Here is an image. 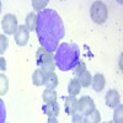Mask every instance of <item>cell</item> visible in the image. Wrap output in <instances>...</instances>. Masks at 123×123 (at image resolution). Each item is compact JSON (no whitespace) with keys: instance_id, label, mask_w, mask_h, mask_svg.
Wrapping results in <instances>:
<instances>
[{"instance_id":"cell-17","label":"cell","mask_w":123,"mask_h":123,"mask_svg":"<svg viewBox=\"0 0 123 123\" xmlns=\"http://www.w3.org/2000/svg\"><path fill=\"white\" fill-rule=\"evenodd\" d=\"M43 78H44V73L39 68L36 69L32 74V83L35 86H42L43 85Z\"/></svg>"},{"instance_id":"cell-14","label":"cell","mask_w":123,"mask_h":123,"mask_svg":"<svg viewBox=\"0 0 123 123\" xmlns=\"http://www.w3.org/2000/svg\"><path fill=\"white\" fill-rule=\"evenodd\" d=\"M80 90H81V86L79 84V80L76 78L71 79L69 81V85H68V92L70 96H76L78 94H80Z\"/></svg>"},{"instance_id":"cell-26","label":"cell","mask_w":123,"mask_h":123,"mask_svg":"<svg viewBox=\"0 0 123 123\" xmlns=\"http://www.w3.org/2000/svg\"><path fill=\"white\" fill-rule=\"evenodd\" d=\"M71 123H84V117L79 113H74L71 116Z\"/></svg>"},{"instance_id":"cell-8","label":"cell","mask_w":123,"mask_h":123,"mask_svg":"<svg viewBox=\"0 0 123 123\" xmlns=\"http://www.w3.org/2000/svg\"><path fill=\"white\" fill-rule=\"evenodd\" d=\"M42 111L43 113L47 115L48 117H58L59 116V104L57 101H53V102H47V104L43 105L42 107Z\"/></svg>"},{"instance_id":"cell-3","label":"cell","mask_w":123,"mask_h":123,"mask_svg":"<svg viewBox=\"0 0 123 123\" xmlns=\"http://www.w3.org/2000/svg\"><path fill=\"white\" fill-rule=\"evenodd\" d=\"M90 16L95 24L102 25L108 17V9L104 1H94L90 7Z\"/></svg>"},{"instance_id":"cell-29","label":"cell","mask_w":123,"mask_h":123,"mask_svg":"<svg viewBox=\"0 0 123 123\" xmlns=\"http://www.w3.org/2000/svg\"><path fill=\"white\" fill-rule=\"evenodd\" d=\"M0 11H1V1H0Z\"/></svg>"},{"instance_id":"cell-15","label":"cell","mask_w":123,"mask_h":123,"mask_svg":"<svg viewBox=\"0 0 123 123\" xmlns=\"http://www.w3.org/2000/svg\"><path fill=\"white\" fill-rule=\"evenodd\" d=\"M79 80V84L81 87H89L91 85V80H92V75L90 74V71H84L79 78H76Z\"/></svg>"},{"instance_id":"cell-23","label":"cell","mask_w":123,"mask_h":123,"mask_svg":"<svg viewBox=\"0 0 123 123\" xmlns=\"http://www.w3.org/2000/svg\"><path fill=\"white\" fill-rule=\"evenodd\" d=\"M54 69H55L54 60H52V62H47V63H44V64L41 65V70H42L43 73H53Z\"/></svg>"},{"instance_id":"cell-18","label":"cell","mask_w":123,"mask_h":123,"mask_svg":"<svg viewBox=\"0 0 123 123\" xmlns=\"http://www.w3.org/2000/svg\"><path fill=\"white\" fill-rule=\"evenodd\" d=\"M100 122H101V115L98 110H94L84 118V123H100Z\"/></svg>"},{"instance_id":"cell-1","label":"cell","mask_w":123,"mask_h":123,"mask_svg":"<svg viewBox=\"0 0 123 123\" xmlns=\"http://www.w3.org/2000/svg\"><path fill=\"white\" fill-rule=\"evenodd\" d=\"M36 33L42 48L49 53H54L59 42L65 36V27L60 15L52 9H44L37 14Z\"/></svg>"},{"instance_id":"cell-22","label":"cell","mask_w":123,"mask_h":123,"mask_svg":"<svg viewBox=\"0 0 123 123\" xmlns=\"http://www.w3.org/2000/svg\"><path fill=\"white\" fill-rule=\"evenodd\" d=\"M47 4H48V0H33L32 1V6L35 9V11H38V12L44 10Z\"/></svg>"},{"instance_id":"cell-11","label":"cell","mask_w":123,"mask_h":123,"mask_svg":"<svg viewBox=\"0 0 123 123\" xmlns=\"http://www.w3.org/2000/svg\"><path fill=\"white\" fill-rule=\"evenodd\" d=\"M58 76L57 74L53 73H44V78H43V85L46 86V89H50L54 90L58 86Z\"/></svg>"},{"instance_id":"cell-20","label":"cell","mask_w":123,"mask_h":123,"mask_svg":"<svg viewBox=\"0 0 123 123\" xmlns=\"http://www.w3.org/2000/svg\"><path fill=\"white\" fill-rule=\"evenodd\" d=\"M113 123H123V106L118 105L113 112Z\"/></svg>"},{"instance_id":"cell-2","label":"cell","mask_w":123,"mask_h":123,"mask_svg":"<svg viewBox=\"0 0 123 123\" xmlns=\"http://www.w3.org/2000/svg\"><path fill=\"white\" fill-rule=\"evenodd\" d=\"M55 68L62 71L73 70L80 60V50L75 43H60L53 54Z\"/></svg>"},{"instance_id":"cell-27","label":"cell","mask_w":123,"mask_h":123,"mask_svg":"<svg viewBox=\"0 0 123 123\" xmlns=\"http://www.w3.org/2000/svg\"><path fill=\"white\" fill-rule=\"evenodd\" d=\"M6 69H7V67H6V60H5V58H3L1 55H0V70L5 71Z\"/></svg>"},{"instance_id":"cell-10","label":"cell","mask_w":123,"mask_h":123,"mask_svg":"<svg viewBox=\"0 0 123 123\" xmlns=\"http://www.w3.org/2000/svg\"><path fill=\"white\" fill-rule=\"evenodd\" d=\"M64 107L67 115L73 116L76 113V107H78V98L75 96H67L64 98Z\"/></svg>"},{"instance_id":"cell-21","label":"cell","mask_w":123,"mask_h":123,"mask_svg":"<svg viewBox=\"0 0 123 123\" xmlns=\"http://www.w3.org/2000/svg\"><path fill=\"white\" fill-rule=\"evenodd\" d=\"M84 71H86V64L84 63L83 60H79V63L76 64V67L73 69V74L75 75V78H79Z\"/></svg>"},{"instance_id":"cell-6","label":"cell","mask_w":123,"mask_h":123,"mask_svg":"<svg viewBox=\"0 0 123 123\" xmlns=\"http://www.w3.org/2000/svg\"><path fill=\"white\" fill-rule=\"evenodd\" d=\"M14 37H15L16 44L20 46V47H24V46H26L27 42H28L30 31L27 30V27H26L25 25H20L18 28H17V31H16L15 35H14Z\"/></svg>"},{"instance_id":"cell-7","label":"cell","mask_w":123,"mask_h":123,"mask_svg":"<svg viewBox=\"0 0 123 123\" xmlns=\"http://www.w3.org/2000/svg\"><path fill=\"white\" fill-rule=\"evenodd\" d=\"M106 105L110 108H116L118 105H121V95L117 90H108L106 94Z\"/></svg>"},{"instance_id":"cell-28","label":"cell","mask_w":123,"mask_h":123,"mask_svg":"<svg viewBox=\"0 0 123 123\" xmlns=\"http://www.w3.org/2000/svg\"><path fill=\"white\" fill-rule=\"evenodd\" d=\"M47 123H58L57 117H49V119H48V122H47Z\"/></svg>"},{"instance_id":"cell-25","label":"cell","mask_w":123,"mask_h":123,"mask_svg":"<svg viewBox=\"0 0 123 123\" xmlns=\"http://www.w3.org/2000/svg\"><path fill=\"white\" fill-rule=\"evenodd\" d=\"M0 123H6V108L1 98H0Z\"/></svg>"},{"instance_id":"cell-13","label":"cell","mask_w":123,"mask_h":123,"mask_svg":"<svg viewBox=\"0 0 123 123\" xmlns=\"http://www.w3.org/2000/svg\"><path fill=\"white\" fill-rule=\"evenodd\" d=\"M37 20H38V16L36 12H28L27 16H26V20H25V26L27 27V30L30 31H36V27H37Z\"/></svg>"},{"instance_id":"cell-4","label":"cell","mask_w":123,"mask_h":123,"mask_svg":"<svg viewBox=\"0 0 123 123\" xmlns=\"http://www.w3.org/2000/svg\"><path fill=\"white\" fill-rule=\"evenodd\" d=\"M94 110H96L95 107V102L90 96H81L78 101V107H76V113L81 115L83 117L87 116L89 113H91Z\"/></svg>"},{"instance_id":"cell-5","label":"cell","mask_w":123,"mask_h":123,"mask_svg":"<svg viewBox=\"0 0 123 123\" xmlns=\"http://www.w3.org/2000/svg\"><path fill=\"white\" fill-rule=\"evenodd\" d=\"M1 27L5 35H15V32L18 28L16 16L14 14H6L1 20Z\"/></svg>"},{"instance_id":"cell-16","label":"cell","mask_w":123,"mask_h":123,"mask_svg":"<svg viewBox=\"0 0 123 123\" xmlns=\"http://www.w3.org/2000/svg\"><path fill=\"white\" fill-rule=\"evenodd\" d=\"M42 98L43 101L46 102H53V101H57L58 98V92L55 90H50V89H46L43 92H42Z\"/></svg>"},{"instance_id":"cell-19","label":"cell","mask_w":123,"mask_h":123,"mask_svg":"<svg viewBox=\"0 0 123 123\" xmlns=\"http://www.w3.org/2000/svg\"><path fill=\"white\" fill-rule=\"evenodd\" d=\"M9 90V80L5 74H0V96L6 95Z\"/></svg>"},{"instance_id":"cell-24","label":"cell","mask_w":123,"mask_h":123,"mask_svg":"<svg viewBox=\"0 0 123 123\" xmlns=\"http://www.w3.org/2000/svg\"><path fill=\"white\" fill-rule=\"evenodd\" d=\"M9 39L5 35H0V54H4V52L7 49Z\"/></svg>"},{"instance_id":"cell-30","label":"cell","mask_w":123,"mask_h":123,"mask_svg":"<svg viewBox=\"0 0 123 123\" xmlns=\"http://www.w3.org/2000/svg\"><path fill=\"white\" fill-rule=\"evenodd\" d=\"M104 123H113V122H110V121H108V122H104Z\"/></svg>"},{"instance_id":"cell-9","label":"cell","mask_w":123,"mask_h":123,"mask_svg":"<svg viewBox=\"0 0 123 123\" xmlns=\"http://www.w3.org/2000/svg\"><path fill=\"white\" fill-rule=\"evenodd\" d=\"M36 59H37V64L42 65L47 62H52L53 60V53H49L48 50H46L44 48L39 47L36 52Z\"/></svg>"},{"instance_id":"cell-12","label":"cell","mask_w":123,"mask_h":123,"mask_svg":"<svg viewBox=\"0 0 123 123\" xmlns=\"http://www.w3.org/2000/svg\"><path fill=\"white\" fill-rule=\"evenodd\" d=\"M106 85V79L104 76V74H96L91 80V86L96 92H100L105 89Z\"/></svg>"}]
</instances>
